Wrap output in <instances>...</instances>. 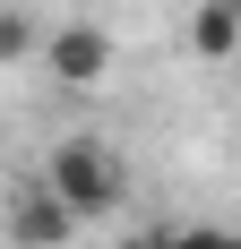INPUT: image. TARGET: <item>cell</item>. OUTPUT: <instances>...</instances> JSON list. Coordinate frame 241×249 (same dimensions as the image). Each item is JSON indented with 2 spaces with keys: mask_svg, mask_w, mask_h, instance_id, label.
I'll return each mask as SVG.
<instances>
[{
  "mask_svg": "<svg viewBox=\"0 0 241 249\" xmlns=\"http://www.w3.org/2000/svg\"><path fill=\"white\" fill-rule=\"evenodd\" d=\"M43 189L69 206L78 224H103V215H120V198H129L120 155H112V146H95V138H60V146L43 155Z\"/></svg>",
  "mask_w": 241,
  "mask_h": 249,
  "instance_id": "cell-1",
  "label": "cell"
},
{
  "mask_svg": "<svg viewBox=\"0 0 241 249\" xmlns=\"http://www.w3.org/2000/svg\"><path fill=\"white\" fill-rule=\"evenodd\" d=\"M43 60H52L60 86H103V69H112V35H103V26H60V35L43 43Z\"/></svg>",
  "mask_w": 241,
  "mask_h": 249,
  "instance_id": "cell-2",
  "label": "cell"
},
{
  "mask_svg": "<svg viewBox=\"0 0 241 249\" xmlns=\"http://www.w3.org/2000/svg\"><path fill=\"white\" fill-rule=\"evenodd\" d=\"M69 232H78V215L52 198L43 180H26V189H18V206H9V241H18V249H60Z\"/></svg>",
  "mask_w": 241,
  "mask_h": 249,
  "instance_id": "cell-3",
  "label": "cell"
},
{
  "mask_svg": "<svg viewBox=\"0 0 241 249\" xmlns=\"http://www.w3.org/2000/svg\"><path fill=\"white\" fill-rule=\"evenodd\" d=\"M190 52H198V60H233V52H241V18L224 9V0H198V9H190Z\"/></svg>",
  "mask_w": 241,
  "mask_h": 249,
  "instance_id": "cell-4",
  "label": "cell"
},
{
  "mask_svg": "<svg viewBox=\"0 0 241 249\" xmlns=\"http://www.w3.org/2000/svg\"><path fill=\"white\" fill-rule=\"evenodd\" d=\"M146 249H241L233 224H181V232H155Z\"/></svg>",
  "mask_w": 241,
  "mask_h": 249,
  "instance_id": "cell-5",
  "label": "cell"
},
{
  "mask_svg": "<svg viewBox=\"0 0 241 249\" xmlns=\"http://www.w3.org/2000/svg\"><path fill=\"white\" fill-rule=\"evenodd\" d=\"M35 43H43V35H35V18H26V9H9V18H0V52H9V60H26Z\"/></svg>",
  "mask_w": 241,
  "mask_h": 249,
  "instance_id": "cell-6",
  "label": "cell"
},
{
  "mask_svg": "<svg viewBox=\"0 0 241 249\" xmlns=\"http://www.w3.org/2000/svg\"><path fill=\"white\" fill-rule=\"evenodd\" d=\"M224 9H233V18H241V0H224Z\"/></svg>",
  "mask_w": 241,
  "mask_h": 249,
  "instance_id": "cell-7",
  "label": "cell"
}]
</instances>
